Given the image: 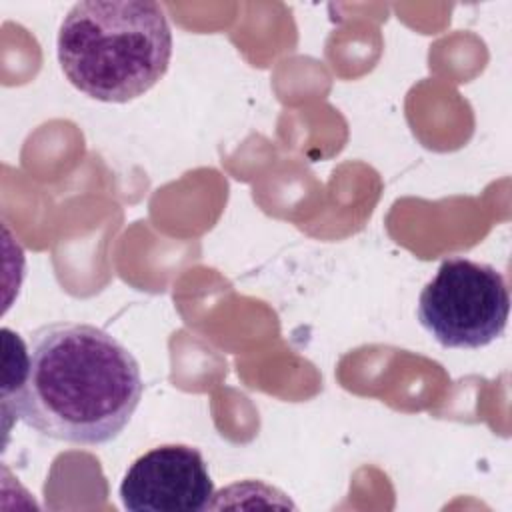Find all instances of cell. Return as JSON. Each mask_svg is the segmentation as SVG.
I'll list each match as a JSON object with an SVG mask.
<instances>
[{
	"label": "cell",
	"mask_w": 512,
	"mask_h": 512,
	"mask_svg": "<svg viewBox=\"0 0 512 512\" xmlns=\"http://www.w3.org/2000/svg\"><path fill=\"white\" fill-rule=\"evenodd\" d=\"M142 390L134 354L112 334L52 322L30 336L28 376L6 416L52 440L100 446L128 426Z\"/></svg>",
	"instance_id": "1"
},
{
	"label": "cell",
	"mask_w": 512,
	"mask_h": 512,
	"mask_svg": "<svg viewBox=\"0 0 512 512\" xmlns=\"http://www.w3.org/2000/svg\"><path fill=\"white\" fill-rule=\"evenodd\" d=\"M58 62L82 94L112 104L146 94L168 70L172 30L152 0H86L64 16Z\"/></svg>",
	"instance_id": "2"
},
{
	"label": "cell",
	"mask_w": 512,
	"mask_h": 512,
	"mask_svg": "<svg viewBox=\"0 0 512 512\" xmlns=\"http://www.w3.org/2000/svg\"><path fill=\"white\" fill-rule=\"evenodd\" d=\"M510 314L504 276L486 262L446 258L418 298L422 328L444 348H482L500 338Z\"/></svg>",
	"instance_id": "3"
},
{
	"label": "cell",
	"mask_w": 512,
	"mask_h": 512,
	"mask_svg": "<svg viewBox=\"0 0 512 512\" xmlns=\"http://www.w3.org/2000/svg\"><path fill=\"white\" fill-rule=\"evenodd\" d=\"M212 496L208 464L186 444H164L138 456L120 484V500L132 512H198Z\"/></svg>",
	"instance_id": "4"
},
{
	"label": "cell",
	"mask_w": 512,
	"mask_h": 512,
	"mask_svg": "<svg viewBox=\"0 0 512 512\" xmlns=\"http://www.w3.org/2000/svg\"><path fill=\"white\" fill-rule=\"evenodd\" d=\"M4 340V360H2V412L4 416L12 410L24 382L28 376L30 364V348L20 338V334L10 328L2 330Z\"/></svg>",
	"instance_id": "5"
}]
</instances>
